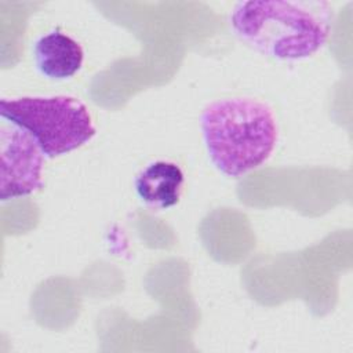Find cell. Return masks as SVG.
I'll return each instance as SVG.
<instances>
[{
    "mask_svg": "<svg viewBox=\"0 0 353 353\" xmlns=\"http://www.w3.org/2000/svg\"><path fill=\"white\" fill-rule=\"evenodd\" d=\"M332 19V6L324 0H251L233 7L229 23L236 37L256 52L298 61L324 47Z\"/></svg>",
    "mask_w": 353,
    "mask_h": 353,
    "instance_id": "6da1fadb",
    "label": "cell"
},
{
    "mask_svg": "<svg viewBox=\"0 0 353 353\" xmlns=\"http://www.w3.org/2000/svg\"><path fill=\"white\" fill-rule=\"evenodd\" d=\"M200 128L211 163L230 178L265 164L279 138L272 108L248 97L211 102L201 112Z\"/></svg>",
    "mask_w": 353,
    "mask_h": 353,
    "instance_id": "7a4b0ae2",
    "label": "cell"
},
{
    "mask_svg": "<svg viewBox=\"0 0 353 353\" xmlns=\"http://www.w3.org/2000/svg\"><path fill=\"white\" fill-rule=\"evenodd\" d=\"M0 114L28 131L48 159L77 149L95 135L87 106L73 97L4 98Z\"/></svg>",
    "mask_w": 353,
    "mask_h": 353,
    "instance_id": "3957f363",
    "label": "cell"
},
{
    "mask_svg": "<svg viewBox=\"0 0 353 353\" xmlns=\"http://www.w3.org/2000/svg\"><path fill=\"white\" fill-rule=\"evenodd\" d=\"M0 199L28 196L43 186L44 153L34 138L7 120L0 125Z\"/></svg>",
    "mask_w": 353,
    "mask_h": 353,
    "instance_id": "277c9868",
    "label": "cell"
},
{
    "mask_svg": "<svg viewBox=\"0 0 353 353\" xmlns=\"http://www.w3.org/2000/svg\"><path fill=\"white\" fill-rule=\"evenodd\" d=\"M33 58L37 70L51 80H66L83 66L81 46L61 30L41 36L33 46Z\"/></svg>",
    "mask_w": 353,
    "mask_h": 353,
    "instance_id": "5b68a950",
    "label": "cell"
},
{
    "mask_svg": "<svg viewBox=\"0 0 353 353\" xmlns=\"http://www.w3.org/2000/svg\"><path fill=\"white\" fill-rule=\"evenodd\" d=\"M185 176L178 164L159 160L148 164L135 178V192L149 207L167 210L178 204Z\"/></svg>",
    "mask_w": 353,
    "mask_h": 353,
    "instance_id": "8992f818",
    "label": "cell"
}]
</instances>
